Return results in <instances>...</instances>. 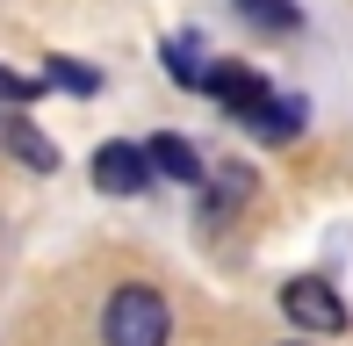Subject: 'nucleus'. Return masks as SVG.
Segmentation results:
<instances>
[{"instance_id":"nucleus-3","label":"nucleus","mask_w":353,"mask_h":346,"mask_svg":"<svg viewBox=\"0 0 353 346\" xmlns=\"http://www.w3.org/2000/svg\"><path fill=\"white\" fill-rule=\"evenodd\" d=\"M94 187L101 195H144L152 187V166H144V145H101L94 152Z\"/></svg>"},{"instance_id":"nucleus-12","label":"nucleus","mask_w":353,"mask_h":346,"mask_svg":"<svg viewBox=\"0 0 353 346\" xmlns=\"http://www.w3.org/2000/svg\"><path fill=\"white\" fill-rule=\"evenodd\" d=\"M37 94H43V80H22L14 65H0V101H14V108H22V101H37Z\"/></svg>"},{"instance_id":"nucleus-13","label":"nucleus","mask_w":353,"mask_h":346,"mask_svg":"<svg viewBox=\"0 0 353 346\" xmlns=\"http://www.w3.org/2000/svg\"><path fill=\"white\" fill-rule=\"evenodd\" d=\"M288 346H303V339H288Z\"/></svg>"},{"instance_id":"nucleus-4","label":"nucleus","mask_w":353,"mask_h":346,"mask_svg":"<svg viewBox=\"0 0 353 346\" xmlns=\"http://www.w3.org/2000/svg\"><path fill=\"white\" fill-rule=\"evenodd\" d=\"M238 123H245L252 137H267V145H288V137L303 130V101H296V94H274V87H267L260 101L238 116Z\"/></svg>"},{"instance_id":"nucleus-5","label":"nucleus","mask_w":353,"mask_h":346,"mask_svg":"<svg viewBox=\"0 0 353 346\" xmlns=\"http://www.w3.org/2000/svg\"><path fill=\"white\" fill-rule=\"evenodd\" d=\"M252 202V166H216L202 173V224H223L231 210Z\"/></svg>"},{"instance_id":"nucleus-1","label":"nucleus","mask_w":353,"mask_h":346,"mask_svg":"<svg viewBox=\"0 0 353 346\" xmlns=\"http://www.w3.org/2000/svg\"><path fill=\"white\" fill-rule=\"evenodd\" d=\"M166 332H173V310L144 281H123L101 303V346H166Z\"/></svg>"},{"instance_id":"nucleus-7","label":"nucleus","mask_w":353,"mask_h":346,"mask_svg":"<svg viewBox=\"0 0 353 346\" xmlns=\"http://www.w3.org/2000/svg\"><path fill=\"white\" fill-rule=\"evenodd\" d=\"M0 145H8L29 173H58V145H51V137H43L29 116H0Z\"/></svg>"},{"instance_id":"nucleus-9","label":"nucleus","mask_w":353,"mask_h":346,"mask_svg":"<svg viewBox=\"0 0 353 346\" xmlns=\"http://www.w3.org/2000/svg\"><path fill=\"white\" fill-rule=\"evenodd\" d=\"M166 72L181 87H202V72H210V58H202V37H166Z\"/></svg>"},{"instance_id":"nucleus-8","label":"nucleus","mask_w":353,"mask_h":346,"mask_svg":"<svg viewBox=\"0 0 353 346\" xmlns=\"http://www.w3.org/2000/svg\"><path fill=\"white\" fill-rule=\"evenodd\" d=\"M202 94H216L231 116H245V108L267 94V80H260V72H245V65H210V72H202Z\"/></svg>"},{"instance_id":"nucleus-6","label":"nucleus","mask_w":353,"mask_h":346,"mask_svg":"<svg viewBox=\"0 0 353 346\" xmlns=\"http://www.w3.org/2000/svg\"><path fill=\"white\" fill-rule=\"evenodd\" d=\"M144 166L166 173V181H181V187H202V152L188 145V137H173V130H159L152 145H144Z\"/></svg>"},{"instance_id":"nucleus-11","label":"nucleus","mask_w":353,"mask_h":346,"mask_svg":"<svg viewBox=\"0 0 353 346\" xmlns=\"http://www.w3.org/2000/svg\"><path fill=\"white\" fill-rule=\"evenodd\" d=\"M238 8H245L252 22H267V29H296V22H303V14L288 8V0H238Z\"/></svg>"},{"instance_id":"nucleus-2","label":"nucleus","mask_w":353,"mask_h":346,"mask_svg":"<svg viewBox=\"0 0 353 346\" xmlns=\"http://www.w3.org/2000/svg\"><path fill=\"white\" fill-rule=\"evenodd\" d=\"M281 310H288V325H303V332H346V303H339V289H332L325 274H296L281 289Z\"/></svg>"},{"instance_id":"nucleus-10","label":"nucleus","mask_w":353,"mask_h":346,"mask_svg":"<svg viewBox=\"0 0 353 346\" xmlns=\"http://www.w3.org/2000/svg\"><path fill=\"white\" fill-rule=\"evenodd\" d=\"M43 80H51V87H65V94H94V87H101V72H94V65H79V58H51V72H43Z\"/></svg>"}]
</instances>
